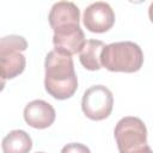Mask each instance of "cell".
I'll return each mask as SVG.
<instances>
[{
	"label": "cell",
	"mask_w": 153,
	"mask_h": 153,
	"mask_svg": "<svg viewBox=\"0 0 153 153\" xmlns=\"http://www.w3.org/2000/svg\"><path fill=\"white\" fill-rule=\"evenodd\" d=\"M5 84H6V80H4V79L0 76V92L4 90V87H5Z\"/></svg>",
	"instance_id": "cell-13"
},
{
	"label": "cell",
	"mask_w": 153,
	"mask_h": 153,
	"mask_svg": "<svg viewBox=\"0 0 153 153\" xmlns=\"http://www.w3.org/2000/svg\"><path fill=\"white\" fill-rule=\"evenodd\" d=\"M84 25L90 32L103 33L109 31L115 24V12L108 2L97 1L84 11Z\"/></svg>",
	"instance_id": "cell-6"
},
{
	"label": "cell",
	"mask_w": 153,
	"mask_h": 153,
	"mask_svg": "<svg viewBox=\"0 0 153 153\" xmlns=\"http://www.w3.org/2000/svg\"><path fill=\"white\" fill-rule=\"evenodd\" d=\"M1 148L4 153H29L32 148V140L25 130L16 129L2 139Z\"/></svg>",
	"instance_id": "cell-8"
},
{
	"label": "cell",
	"mask_w": 153,
	"mask_h": 153,
	"mask_svg": "<svg viewBox=\"0 0 153 153\" xmlns=\"http://www.w3.org/2000/svg\"><path fill=\"white\" fill-rule=\"evenodd\" d=\"M26 66V59L22 53H13L0 57V76L4 80L13 79L22 74Z\"/></svg>",
	"instance_id": "cell-10"
},
{
	"label": "cell",
	"mask_w": 153,
	"mask_h": 153,
	"mask_svg": "<svg viewBox=\"0 0 153 153\" xmlns=\"http://www.w3.org/2000/svg\"><path fill=\"white\" fill-rule=\"evenodd\" d=\"M25 122L35 129H45L50 127L56 117L55 109L51 104L42 99H35L24 108Z\"/></svg>",
	"instance_id": "cell-7"
},
{
	"label": "cell",
	"mask_w": 153,
	"mask_h": 153,
	"mask_svg": "<svg viewBox=\"0 0 153 153\" xmlns=\"http://www.w3.org/2000/svg\"><path fill=\"white\" fill-rule=\"evenodd\" d=\"M143 63L141 48L131 42H115L105 45L100 54V65L110 72L134 73L140 71Z\"/></svg>",
	"instance_id": "cell-2"
},
{
	"label": "cell",
	"mask_w": 153,
	"mask_h": 153,
	"mask_svg": "<svg viewBox=\"0 0 153 153\" xmlns=\"http://www.w3.org/2000/svg\"><path fill=\"white\" fill-rule=\"evenodd\" d=\"M61 153H91L90 148L79 142H71L62 147Z\"/></svg>",
	"instance_id": "cell-12"
},
{
	"label": "cell",
	"mask_w": 153,
	"mask_h": 153,
	"mask_svg": "<svg viewBox=\"0 0 153 153\" xmlns=\"http://www.w3.org/2000/svg\"><path fill=\"white\" fill-rule=\"evenodd\" d=\"M37 153H45V152H37Z\"/></svg>",
	"instance_id": "cell-15"
},
{
	"label": "cell",
	"mask_w": 153,
	"mask_h": 153,
	"mask_svg": "<svg viewBox=\"0 0 153 153\" xmlns=\"http://www.w3.org/2000/svg\"><path fill=\"white\" fill-rule=\"evenodd\" d=\"M27 42L19 35H8L0 38V57L26 50Z\"/></svg>",
	"instance_id": "cell-11"
},
{
	"label": "cell",
	"mask_w": 153,
	"mask_h": 153,
	"mask_svg": "<svg viewBox=\"0 0 153 153\" xmlns=\"http://www.w3.org/2000/svg\"><path fill=\"white\" fill-rule=\"evenodd\" d=\"M45 91L55 99L71 98L78 88V78L71 55L59 50H51L45 56Z\"/></svg>",
	"instance_id": "cell-1"
},
{
	"label": "cell",
	"mask_w": 153,
	"mask_h": 153,
	"mask_svg": "<svg viewBox=\"0 0 153 153\" xmlns=\"http://www.w3.org/2000/svg\"><path fill=\"white\" fill-rule=\"evenodd\" d=\"M105 44L99 39H87L79 53L80 63L88 71H98L102 68L100 54Z\"/></svg>",
	"instance_id": "cell-9"
},
{
	"label": "cell",
	"mask_w": 153,
	"mask_h": 153,
	"mask_svg": "<svg viewBox=\"0 0 153 153\" xmlns=\"http://www.w3.org/2000/svg\"><path fill=\"white\" fill-rule=\"evenodd\" d=\"M120 153H140L147 145V128L139 117L126 116L121 118L114 130Z\"/></svg>",
	"instance_id": "cell-3"
},
{
	"label": "cell",
	"mask_w": 153,
	"mask_h": 153,
	"mask_svg": "<svg viewBox=\"0 0 153 153\" xmlns=\"http://www.w3.org/2000/svg\"><path fill=\"white\" fill-rule=\"evenodd\" d=\"M114 108L112 92L104 85H93L84 92L81 109L92 121H102L110 116Z\"/></svg>",
	"instance_id": "cell-4"
},
{
	"label": "cell",
	"mask_w": 153,
	"mask_h": 153,
	"mask_svg": "<svg viewBox=\"0 0 153 153\" xmlns=\"http://www.w3.org/2000/svg\"><path fill=\"white\" fill-rule=\"evenodd\" d=\"M140 153H153V152H152V149H151V147H149V146H147V147H146V148H145L143 151H141Z\"/></svg>",
	"instance_id": "cell-14"
},
{
	"label": "cell",
	"mask_w": 153,
	"mask_h": 153,
	"mask_svg": "<svg viewBox=\"0 0 153 153\" xmlns=\"http://www.w3.org/2000/svg\"><path fill=\"white\" fill-rule=\"evenodd\" d=\"M49 24L54 30V36H67L81 30L80 11L74 2L59 1L55 2L48 16Z\"/></svg>",
	"instance_id": "cell-5"
}]
</instances>
